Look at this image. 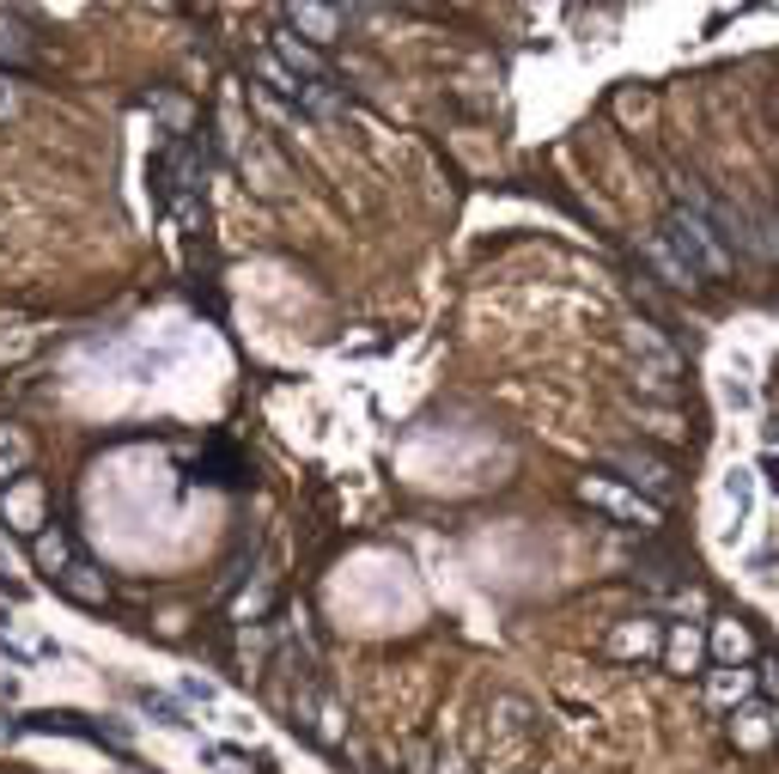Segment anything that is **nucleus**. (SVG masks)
<instances>
[{
    "instance_id": "nucleus-17",
    "label": "nucleus",
    "mask_w": 779,
    "mask_h": 774,
    "mask_svg": "<svg viewBox=\"0 0 779 774\" xmlns=\"http://www.w3.org/2000/svg\"><path fill=\"white\" fill-rule=\"evenodd\" d=\"M743 696H749L743 671H718V677H713V701H743Z\"/></svg>"
},
{
    "instance_id": "nucleus-20",
    "label": "nucleus",
    "mask_w": 779,
    "mask_h": 774,
    "mask_svg": "<svg viewBox=\"0 0 779 774\" xmlns=\"http://www.w3.org/2000/svg\"><path fill=\"white\" fill-rule=\"evenodd\" d=\"M0 55H7V62H25V43H18V32H0Z\"/></svg>"
},
{
    "instance_id": "nucleus-9",
    "label": "nucleus",
    "mask_w": 779,
    "mask_h": 774,
    "mask_svg": "<svg viewBox=\"0 0 779 774\" xmlns=\"http://www.w3.org/2000/svg\"><path fill=\"white\" fill-rule=\"evenodd\" d=\"M713 652H718V659H725V665H743V659H749V652H755V640H749V628H743V622H718V628H713Z\"/></svg>"
},
{
    "instance_id": "nucleus-12",
    "label": "nucleus",
    "mask_w": 779,
    "mask_h": 774,
    "mask_svg": "<svg viewBox=\"0 0 779 774\" xmlns=\"http://www.w3.org/2000/svg\"><path fill=\"white\" fill-rule=\"evenodd\" d=\"M32 470V439L18 427H0V476H25Z\"/></svg>"
},
{
    "instance_id": "nucleus-5",
    "label": "nucleus",
    "mask_w": 779,
    "mask_h": 774,
    "mask_svg": "<svg viewBox=\"0 0 779 774\" xmlns=\"http://www.w3.org/2000/svg\"><path fill=\"white\" fill-rule=\"evenodd\" d=\"M615 470H627V482L633 488H645V495H670V470L657 464V458H645V451H615Z\"/></svg>"
},
{
    "instance_id": "nucleus-22",
    "label": "nucleus",
    "mask_w": 779,
    "mask_h": 774,
    "mask_svg": "<svg viewBox=\"0 0 779 774\" xmlns=\"http://www.w3.org/2000/svg\"><path fill=\"white\" fill-rule=\"evenodd\" d=\"M0 116H13V92H7V79H0Z\"/></svg>"
},
{
    "instance_id": "nucleus-18",
    "label": "nucleus",
    "mask_w": 779,
    "mask_h": 774,
    "mask_svg": "<svg viewBox=\"0 0 779 774\" xmlns=\"http://www.w3.org/2000/svg\"><path fill=\"white\" fill-rule=\"evenodd\" d=\"M184 696H189V701H201V708H208V701H214L219 689H214V683H208V677H184Z\"/></svg>"
},
{
    "instance_id": "nucleus-21",
    "label": "nucleus",
    "mask_w": 779,
    "mask_h": 774,
    "mask_svg": "<svg viewBox=\"0 0 779 774\" xmlns=\"http://www.w3.org/2000/svg\"><path fill=\"white\" fill-rule=\"evenodd\" d=\"M762 446H767V451H779V415H774V421H767V427H762Z\"/></svg>"
},
{
    "instance_id": "nucleus-11",
    "label": "nucleus",
    "mask_w": 779,
    "mask_h": 774,
    "mask_svg": "<svg viewBox=\"0 0 779 774\" xmlns=\"http://www.w3.org/2000/svg\"><path fill=\"white\" fill-rule=\"evenodd\" d=\"M664 665H670V671H682V677H688V671H694V665H701V635H694L688 622H682V628H676L670 640H664Z\"/></svg>"
},
{
    "instance_id": "nucleus-13",
    "label": "nucleus",
    "mask_w": 779,
    "mask_h": 774,
    "mask_svg": "<svg viewBox=\"0 0 779 774\" xmlns=\"http://www.w3.org/2000/svg\"><path fill=\"white\" fill-rule=\"evenodd\" d=\"M32 549H37V567H43L49 579H55V573H62L67 561H74V549H67V537H62V530H55V537H37Z\"/></svg>"
},
{
    "instance_id": "nucleus-15",
    "label": "nucleus",
    "mask_w": 779,
    "mask_h": 774,
    "mask_svg": "<svg viewBox=\"0 0 779 774\" xmlns=\"http://www.w3.org/2000/svg\"><path fill=\"white\" fill-rule=\"evenodd\" d=\"M718 403L731 409V415H749V409H755V390H749L737 372H725V378H718Z\"/></svg>"
},
{
    "instance_id": "nucleus-3",
    "label": "nucleus",
    "mask_w": 779,
    "mask_h": 774,
    "mask_svg": "<svg viewBox=\"0 0 779 774\" xmlns=\"http://www.w3.org/2000/svg\"><path fill=\"white\" fill-rule=\"evenodd\" d=\"M718 495H725V507H731L725 542H737V537L749 530V519H755V495H762V482H755V464H731V470H725V482H718Z\"/></svg>"
},
{
    "instance_id": "nucleus-19",
    "label": "nucleus",
    "mask_w": 779,
    "mask_h": 774,
    "mask_svg": "<svg viewBox=\"0 0 779 774\" xmlns=\"http://www.w3.org/2000/svg\"><path fill=\"white\" fill-rule=\"evenodd\" d=\"M755 482H767V488H779V451H767L762 470H755Z\"/></svg>"
},
{
    "instance_id": "nucleus-8",
    "label": "nucleus",
    "mask_w": 779,
    "mask_h": 774,
    "mask_svg": "<svg viewBox=\"0 0 779 774\" xmlns=\"http://www.w3.org/2000/svg\"><path fill=\"white\" fill-rule=\"evenodd\" d=\"M135 708L140 713H159V720H165V726H196V720H189V708L177 696H165V689H147V683H140L135 689Z\"/></svg>"
},
{
    "instance_id": "nucleus-6",
    "label": "nucleus",
    "mask_w": 779,
    "mask_h": 774,
    "mask_svg": "<svg viewBox=\"0 0 779 774\" xmlns=\"http://www.w3.org/2000/svg\"><path fill=\"white\" fill-rule=\"evenodd\" d=\"M287 25L292 32H311V43H336L341 37V13L336 7H292Z\"/></svg>"
},
{
    "instance_id": "nucleus-23",
    "label": "nucleus",
    "mask_w": 779,
    "mask_h": 774,
    "mask_svg": "<svg viewBox=\"0 0 779 774\" xmlns=\"http://www.w3.org/2000/svg\"><path fill=\"white\" fill-rule=\"evenodd\" d=\"M762 683H767V689L779 696V665H767V677H762Z\"/></svg>"
},
{
    "instance_id": "nucleus-16",
    "label": "nucleus",
    "mask_w": 779,
    "mask_h": 774,
    "mask_svg": "<svg viewBox=\"0 0 779 774\" xmlns=\"http://www.w3.org/2000/svg\"><path fill=\"white\" fill-rule=\"evenodd\" d=\"M767 738H774V732H767V713H755V708L737 713V744H743V750H762Z\"/></svg>"
},
{
    "instance_id": "nucleus-10",
    "label": "nucleus",
    "mask_w": 779,
    "mask_h": 774,
    "mask_svg": "<svg viewBox=\"0 0 779 774\" xmlns=\"http://www.w3.org/2000/svg\"><path fill=\"white\" fill-rule=\"evenodd\" d=\"M610 652H621V659H652L657 652V628L652 622H627V628H615Z\"/></svg>"
},
{
    "instance_id": "nucleus-7",
    "label": "nucleus",
    "mask_w": 779,
    "mask_h": 774,
    "mask_svg": "<svg viewBox=\"0 0 779 774\" xmlns=\"http://www.w3.org/2000/svg\"><path fill=\"white\" fill-rule=\"evenodd\" d=\"M55 586H62L67 598H79V604H98V598H104V579H98L86 561H67V567L55 573Z\"/></svg>"
},
{
    "instance_id": "nucleus-1",
    "label": "nucleus",
    "mask_w": 779,
    "mask_h": 774,
    "mask_svg": "<svg viewBox=\"0 0 779 774\" xmlns=\"http://www.w3.org/2000/svg\"><path fill=\"white\" fill-rule=\"evenodd\" d=\"M670 257L688 269V280H718L731 275V250L718 245V233L706 226L701 214H670V233H664Z\"/></svg>"
},
{
    "instance_id": "nucleus-14",
    "label": "nucleus",
    "mask_w": 779,
    "mask_h": 774,
    "mask_svg": "<svg viewBox=\"0 0 779 774\" xmlns=\"http://www.w3.org/2000/svg\"><path fill=\"white\" fill-rule=\"evenodd\" d=\"M645 257H652V269L670 280V287H694V280H688V269L670 257V245H664V238H652V245H645Z\"/></svg>"
},
{
    "instance_id": "nucleus-2",
    "label": "nucleus",
    "mask_w": 779,
    "mask_h": 774,
    "mask_svg": "<svg viewBox=\"0 0 779 774\" xmlns=\"http://www.w3.org/2000/svg\"><path fill=\"white\" fill-rule=\"evenodd\" d=\"M18 732H67V738H86V744H123V726H98L74 708H37L18 720Z\"/></svg>"
},
{
    "instance_id": "nucleus-4",
    "label": "nucleus",
    "mask_w": 779,
    "mask_h": 774,
    "mask_svg": "<svg viewBox=\"0 0 779 774\" xmlns=\"http://www.w3.org/2000/svg\"><path fill=\"white\" fill-rule=\"evenodd\" d=\"M585 500H591V507H603V512H615V519H640V525H652L657 519V500H633V495H621V488H610V482H585L579 488Z\"/></svg>"
}]
</instances>
